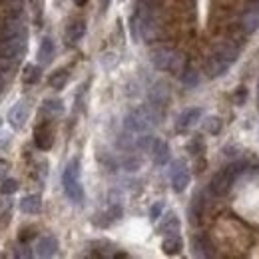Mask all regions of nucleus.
I'll use <instances>...</instances> for the list:
<instances>
[{
	"instance_id": "obj_3",
	"label": "nucleus",
	"mask_w": 259,
	"mask_h": 259,
	"mask_svg": "<svg viewBox=\"0 0 259 259\" xmlns=\"http://www.w3.org/2000/svg\"><path fill=\"white\" fill-rule=\"evenodd\" d=\"M26 52V38H0V58L18 60Z\"/></svg>"
},
{
	"instance_id": "obj_27",
	"label": "nucleus",
	"mask_w": 259,
	"mask_h": 259,
	"mask_svg": "<svg viewBox=\"0 0 259 259\" xmlns=\"http://www.w3.org/2000/svg\"><path fill=\"white\" fill-rule=\"evenodd\" d=\"M209 249H211V245H209L207 237H195V255H199V257H211L213 251H209Z\"/></svg>"
},
{
	"instance_id": "obj_7",
	"label": "nucleus",
	"mask_w": 259,
	"mask_h": 259,
	"mask_svg": "<svg viewBox=\"0 0 259 259\" xmlns=\"http://www.w3.org/2000/svg\"><path fill=\"white\" fill-rule=\"evenodd\" d=\"M199 118H201V110H199V108H188V110H184V112L178 116V120H176V130H178V132H186V130H190L192 126H195V124L199 122Z\"/></svg>"
},
{
	"instance_id": "obj_34",
	"label": "nucleus",
	"mask_w": 259,
	"mask_h": 259,
	"mask_svg": "<svg viewBox=\"0 0 259 259\" xmlns=\"http://www.w3.org/2000/svg\"><path fill=\"white\" fill-rule=\"evenodd\" d=\"M245 98H247V90H245V88H237L235 98H233V100H235V104H237V106H241V104L245 102Z\"/></svg>"
},
{
	"instance_id": "obj_23",
	"label": "nucleus",
	"mask_w": 259,
	"mask_h": 259,
	"mask_svg": "<svg viewBox=\"0 0 259 259\" xmlns=\"http://www.w3.org/2000/svg\"><path fill=\"white\" fill-rule=\"evenodd\" d=\"M259 26V10H247L243 14V30L247 34H253Z\"/></svg>"
},
{
	"instance_id": "obj_38",
	"label": "nucleus",
	"mask_w": 259,
	"mask_h": 259,
	"mask_svg": "<svg viewBox=\"0 0 259 259\" xmlns=\"http://www.w3.org/2000/svg\"><path fill=\"white\" fill-rule=\"evenodd\" d=\"M30 237H32V233H30V231H28V229H26V231H24V229H22V231H20V241H28V239H30Z\"/></svg>"
},
{
	"instance_id": "obj_1",
	"label": "nucleus",
	"mask_w": 259,
	"mask_h": 259,
	"mask_svg": "<svg viewBox=\"0 0 259 259\" xmlns=\"http://www.w3.org/2000/svg\"><path fill=\"white\" fill-rule=\"evenodd\" d=\"M160 116L156 114L154 106H142L132 110L126 120H124V128L128 130L130 134H148L150 130L158 124Z\"/></svg>"
},
{
	"instance_id": "obj_28",
	"label": "nucleus",
	"mask_w": 259,
	"mask_h": 259,
	"mask_svg": "<svg viewBox=\"0 0 259 259\" xmlns=\"http://www.w3.org/2000/svg\"><path fill=\"white\" fill-rule=\"evenodd\" d=\"M48 84H50L54 90H62L66 84H68V72H64V70H60V72H54V74L50 76Z\"/></svg>"
},
{
	"instance_id": "obj_29",
	"label": "nucleus",
	"mask_w": 259,
	"mask_h": 259,
	"mask_svg": "<svg viewBox=\"0 0 259 259\" xmlns=\"http://www.w3.org/2000/svg\"><path fill=\"white\" fill-rule=\"evenodd\" d=\"M201 126H203V130H205L207 134H213V136H215V134L222 132V120H220L218 116H209V118L203 120Z\"/></svg>"
},
{
	"instance_id": "obj_11",
	"label": "nucleus",
	"mask_w": 259,
	"mask_h": 259,
	"mask_svg": "<svg viewBox=\"0 0 259 259\" xmlns=\"http://www.w3.org/2000/svg\"><path fill=\"white\" fill-rule=\"evenodd\" d=\"M56 251H58V241H56V237L44 235V237H40V239L36 241V253H38L40 257H52V255H56Z\"/></svg>"
},
{
	"instance_id": "obj_32",
	"label": "nucleus",
	"mask_w": 259,
	"mask_h": 259,
	"mask_svg": "<svg viewBox=\"0 0 259 259\" xmlns=\"http://www.w3.org/2000/svg\"><path fill=\"white\" fill-rule=\"evenodd\" d=\"M12 70H14V60H10V58H0V78L10 76Z\"/></svg>"
},
{
	"instance_id": "obj_17",
	"label": "nucleus",
	"mask_w": 259,
	"mask_h": 259,
	"mask_svg": "<svg viewBox=\"0 0 259 259\" xmlns=\"http://www.w3.org/2000/svg\"><path fill=\"white\" fill-rule=\"evenodd\" d=\"M171 48H158L152 52V64L156 66L158 70L167 72V66H169V58H171Z\"/></svg>"
},
{
	"instance_id": "obj_25",
	"label": "nucleus",
	"mask_w": 259,
	"mask_h": 259,
	"mask_svg": "<svg viewBox=\"0 0 259 259\" xmlns=\"http://www.w3.org/2000/svg\"><path fill=\"white\" fill-rule=\"evenodd\" d=\"M180 76H182V84H184L186 88H195V86H199V74L195 72L194 68H186Z\"/></svg>"
},
{
	"instance_id": "obj_20",
	"label": "nucleus",
	"mask_w": 259,
	"mask_h": 259,
	"mask_svg": "<svg viewBox=\"0 0 259 259\" xmlns=\"http://www.w3.org/2000/svg\"><path fill=\"white\" fill-rule=\"evenodd\" d=\"M186 66H188V58H186L182 52L174 50V52H171V58H169L167 72H171V74H178V76H180V74L186 70Z\"/></svg>"
},
{
	"instance_id": "obj_18",
	"label": "nucleus",
	"mask_w": 259,
	"mask_h": 259,
	"mask_svg": "<svg viewBox=\"0 0 259 259\" xmlns=\"http://www.w3.org/2000/svg\"><path fill=\"white\" fill-rule=\"evenodd\" d=\"M42 209V199H40V195H26L24 199H20V211L22 213H38Z\"/></svg>"
},
{
	"instance_id": "obj_40",
	"label": "nucleus",
	"mask_w": 259,
	"mask_h": 259,
	"mask_svg": "<svg viewBox=\"0 0 259 259\" xmlns=\"http://www.w3.org/2000/svg\"><path fill=\"white\" fill-rule=\"evenodd\" d=\"M0 94H2V78H0Z\"/></svg>"
},
{
	"instance_id": "obj_26",
	"label": "nucleus",
	"mask_w": 259,
	"mask_h": 259,
	"mask_svg": "<svg viewBox=\"0 0 259 259\" xmlns=\"http://www.w3.org/2000/svg\"><path fill=\"white\" fill-rule=\"evenodd\" d=\"M40 80V68L34 64L24 66V72H22V82L24 84H36Z\"/></svg>"
},
{
	"instance_id": "obj_24",
	"label": "nucleus",
	"mask_w": 259,
	"mask_h": 259,
	"mask_svg": "<svg viewBox=\"0 0 259 259\" xmlns=\"http://www.w3.org/2000/svg\"><path fill=\"white\" fill-rule=\"evenodd\" d=\"M0 4L6 8L8 16H22L24 0H0Z\"/></svg>"
},
{
	"instance_id": "obj_35",
	"label": "nucleus",
	"mask_w": 259,
	"mask_h": 259,
	"mask_svg": "<svg viewBox=\"0 0 259 259\" xmlns=\"http://www.w3.org/2000/svg\"><path fill=\"white\" fill-rule=\"evenodd\" d=\"M16 257H32V253H30V249H28V245H26V243L18 247V251H16Z\"/></svg>"
},
{
	"instance_id": "obj_31",
	"label": "nucleus",
	"mask_w": 259,
	"mask_h": 259,
	"mask_svg": "<svg viewBox=\"0 0 259 259\" xmlns=\"http://www.w3.org/2000/svg\"><path fill=\"white\" fill-rule=\"evenodd\" d=\"M0 192L2 195H12L14 192H18V182L12 180V178H2V186H0Z\"/></svg>"
},
{
	"instance_id": "obj_14",
	"label": "nucleus",
	"mask_w": 259,
	"mask_h": 259,
	"mask_svg": "<svg viewBox=\"0 0 259 259\" xmlns=\"http://www.w3.org/2000/svg\"><path fill=\"white\" fill-rule=\"evenodd\" d=\"M152 158L158 165H165L169 162V146L163 140H154L152 142Z\"/></svg>"
},
{
	"instance_id": "obj_10",
	"label": "nucleus",
	"mask_w": 259,
	"mask_h": 259,
	"mask_svg": "<svg viewBox=\"0 0 259 259\" xmlns=\"http://www.w3.org/2000/svg\"><path fill=\"white\" fill-rule=\"evenodd\" d=\"M213 56H218V58L226 60L227 64H231V62L237 60V56H239V48H237L233 42H220V44L213 46Z\"/></svg>"
},
{
	"instance_id": "obj_30",
	"label": "nucleus",
	"mask_w": 259,
	"mask_h": 259,
	"mask_svg": "<svg viewBox=\"0 0 259 259\" xmlns=\"http://www.w3.org/2000/svg\"><path fill=\"white\" fill-rule=\"evenodd\" d=\"M188 150H190V154H192V156H201V154L205 152V144H203L201 136H195V138H192V140H190Z\"/></svg>"
},
{
	"instance_id": "obj_33",
	"label": "nucleus",
	"mask_w": 259,
	"mask_h": 259,
	"mask_svg": "<svg viewBox=\"0 0 259 259\" xmlns=\"http://www.w3.org/2000/svg\"><path fill=\"white\" fill-rule=\"evenodd\" d=\"M162 211H163V201L154 203V205H152V209H150V220H152V222H156V220L162 215Z\"/></svg>"
},
{
	"instance_id": "obj_39",
	"label": "nucleus",
	"mask_w": 259,
	"mask_h": 259,
	"mask_svg": "<svg viewBox=\"0 0 259 259\" xmlns=\"http://www.w3.org/2000/svg\"><path fill=\"white\" fill-rule=\"evenodd\" d=\"M74 4L76 6H84V4H88V0H74Z\"/></svg>"
},
{
	"instance_id": "obj_21",
	"label": "nucleus",
	"mask_w": 259,
	"mask_h": 259,
	"mask_svg": "<svg viewBox=\"0 0 259 259\" xmlns=\"http://www.w3.org/2000/svg\"><path fill=\"white\" fill-rule=\"evenodd\" d=\"M84 34H86V24L84 22H74L66 30V42L68 44H76V42H80L84 38Z\"/></svg>"
},
{
	"instance_id": "obj_19",
	"label": "nucleus",
	"mask_w": 259,
	"mask_h": 259,
	"mask_svg": "<svg viewBox=\"0 0 259 259\" xmlns=\"http://www.w3.org/2000/svg\"><path fill=\"white\" fill-rule=\"evenodd\" d=\"M52 58H54V42H52V38H44L38 48V60H40V64H50Z\"/></svg>"
},
{
	"instance_id": "obj_37",
	"label": "nucleus",
	"mask_w": 259,
	"mask_h": 259,
	"mask_svg": "<svg viewBox=\"0 0 259 259\" xmlns=\"http://www.w3.org/2000/svg\"><path fill=\"white\" fill-rule=\"evenodd\" d=\"M2 211H10V201L0 199V213H2Z\"/></svg>"
},
{
	"instance_id": "obj_6",
	"label": "nucleus",
	"mask_w": 259,
	"mask_h": 259,
	"mask_svg": "<svg viewBox=\"0 0 259 259\" xmlns=\"http://www.w3.org/2000/svg\"><path fill=\"white\" fill-rule=\"evenodd\" d=\"M233 180H235V176L224 167L222 171H218L213 178H211V184H209V188H211V192L215 195H226L229 190H231V186H233Z\"/></svg>"
},
{
	"instance_id": "obj_15",
	"label": "nucleus",
	"mask_w": 259,
	"mask_h": 259,
	"mask_svg": "<svg viewBox=\"0 0 259 259\" xmlns=\"http://www.w3.org/2000/svg\"><path fill=\"white\" fill-rule=\"evenodd\" d=\"M62 114H64V102H62V100L52 98V100H46V102H44V106H42V116H44V118L56 120V118H60Z\"/></svg>"
},
{
	"instance_id": "obj_2",
	"label": "nucleus",
	"mask_w": 259,
	"mask_h": 259,
	"mask_svg": "<svg viewBox=\"0 0 259 259\" xmlns=\"http://www.w3.org/2000/svg\"><path fill=\"white\" fill-rule=\"evenodd\" d=\"M62 186H64L66 197L72 203H82L84 201V190H82V184H80V162L76 158L66 165L64 174H62Z\"/></svg>"
},
{
	"instance_id": "obj_12",
	"label": "nucleus",
	"mask_w": 259,
	"mask_h": 259,
	"mask_svg": "<svg viewBox=\"0 0 259 259\" xmlns=\"http://www.w3.org/2000/svg\"><path fill=\"white\" fill-rule=\"evenodd\" d=\"M167 100H169V88L163 82L154 84L152 90H150V104L154 108H163L167 104Z\"/></svg>"
},
{
	"instance_id": "obj_9",
	"label": "nucleus",
	"mask_w": 259,
	"mask_h": 259,
	"mask_svg": "<svg viewBox=\"0 0 259 259\" xmlns=\"http://www.w3.org/2000/svg\"><path fill=\"white\" fill-rule=\"evenodd\" d=\"M34 142H36V146L40 148V150H50L52 148V142H54V134H52V128H50V124H40L36 132H34Z\"/></svg>"
},
{
	"instance_id": "obj_4",
	"label": "nucleus",
	"mask_w": 259,
	"mask_h": 259,
	"mask_svg": "<svg viewBox=\"0 0 259 259\" xmlns=\"http://www.w3.org/2000/svg\"><path fill=\"white\" fill-rule=\"evenodd\" d=\"M169 180H171V188H174V192L182 194V192L190 186V180H192V176H190L186 163L174 162L171 169H169Z\"/></svg>"
},
{
	"instance_id": "obj_8",
	"label": "nucleus",
	"mask_w": 259,
	"mask_h": 259,
	"mask_svg": "<svg viewBox=\"0 0 259 259\" xmlns=\"http://www.w3.org/2000/svg\"><path fill=\"white\" fill-rule=\"evenodd\" d=\"M28 120V106L26 104H16L12 106V110L8 112V124L14 130H22Z\"/></svg>"
},
{
	"instance_id": "obj_13",
	"label": "nucleus",
	"mask_w": 259,
	"mask_h": 259,
	"mask_svg": "<svg viewBox=\"0 0 259 259\" xmlns=\"http://www.w3.org/2000/svg\"><path fill=\"white\" fill-rule=\"evenodd\" d=\"M227 70H229V64H227L226 60L218 58V56H209L207 62H205V74L209 78H220V76L226 74Z\"/></svg>"
},
{
	"instance_id": "obj_16",
	"label": "nucleus",
	"mask_w": 259,
	"mask_h": 259,
	"mask_svg": "<svg viewBox=\"0 0 259 259\" xmlns=\"http://www.w3.org/2000/svg\"><path fill=\"white\" fill-rule=\"evenodd\" d=\"M162 249L165 255H178L184 249V239L178 233H167L162 243Z\"/></svg>"
},
{
	"instance_id": "obj_22",
	"label": "nucleus",
	"mask_w": 259,
	"mask_h": 259,
	"mask_svg": "<svg viewBox=\"0 0 259 259\" xmlns=\"http://www.w3.org/2000/svg\"><path fill=\"white\" fill-rule=\"evenodd\" d=\"M158 229H160V233H163V235H167V233H178V231H180V220H178V215H176V213H167Z\"/></svg>"
},
{
	"instance_id": "obj_5",
	"label": "nucleus",
	"mask_w": 259,
	"mask_h": 259,
	"mask_svg": "<svg viewBox=\"0 0 259 259\" xmlns=\"http://www.w3.org/2000/svg\"><path fill=\"white\" fill-rule=\"evenodd\" d=\"M0 38H26V24L22 16H8V20L0 24Z\"/></svg>"
},
{
	"instance_id": "obj_36",
	"label": "nucleus",
	"mask_w": 259,
	"mask_h": 259,
	"mask_svg": "<svg viewBox=\"0 0 259 259\" xmlns=\"http://www.w3.org/2000/svg\"><path fill=\"white\" fill-rule=\"evenodd\" d=\"M8 169H10V165H8V162L0 158V180H2V178H6V174H8Z\"/></svg>"
}]
</instances>
